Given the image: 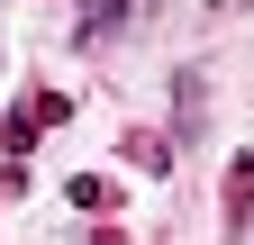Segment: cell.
I'll return each instance as SVG.
<instances>
[{
  "instance_id": "2",
  "label": "cell",
  "mask_w": 254,
  "mask_h": 245,
  "mask_svg": "<svg viewBox=\"0 0 254 245\" xmlns=\"http://www.w3.org/2000/svg\"><path fill=\"white\" fill-rule=\"evenodd\" d=\"M245 218H254V155H236V164H227V236H236Z\"/></svg>"
},
{
  "instance_id": "7",
  "label": "cell",
  "mask_w": 254,
  "mask_h": 245,
  "mask_svg": "<svg viewBox=\"0 0 254 245\" xmlns=\"http://www.w3.org/2000/svg\"><path fill=\"white\" fill-rule=\"evenodd\" d=\"M82 245H127V236H118V227H91V236H82Z\"/></svg>"
},
{
  "instance_id": "6",
  "label": "cell",
  "mask_w": 254,
  "mask_h": 245,
  "mask_svg": "<svg viewBox=\"0 0 254 245\" xmlns=\"http://www.w3.org/2000/svg\"><path fill=\"white\" fill-rule=\"evenodd\" d=\"M27 109H37L46 127H64V118H73V100H64V91H27Z\"/></svg>"
},
{
  "instance_id": "3",
  "label": "cell",
  "mask_w": 254,
  "mask_h": 245,
  "mask_svg": "<svg viewBox=\"0 0 254 245\" xmlns=\"http://www.w3.org/2000/svg\"><path fill=\"white\" fill-rule=\"evenodd\" d=\"M37 136H46V118L27 109V100H18L9 118H0V155H9V164H18V155H27V145H37Z\"/></svg>"
},
{
  "instance_id": "5",
  "label": "cell",
  "mask_w": 254,
  "mask_h": 245,
  "mask_svg": "<svg viewBox=\"0 0 254 245\" xmlns=\"http://www.w3.org/2000/svg\"><path fill=\"white\" fill-rule=\"evenodd\" d=\"M127 9H136V0H91V9H82V27H73V37H109V27H118Z\"/></svg>"
},
{
  "instance_id": "4",
  "label": "cell",
  "mask_w": 254,
  "mask_h": 245,
  "mask_svg": "<svg viewBox=\"0 0 254 245\" xmlns=\"http://www.w3.org/2000/svg\"><path fill=\"white\" fill-rule=\"evenodd\" d=\"M127 164H136V173H164V164H173V145L154 136V127H127Z\"/></svg>"
},
{
  "instance_id": "1",
  "label": "cell",
  "mask_w": 254,
  "mask_h": 245,
  "mask_svg": "<svg viewBox=\"0 0 254 245\" xmlns=\"http://www.w3.org/2000/svg\"><path fill=\"white\" fill-rule=\"evenodd\" d=\"M118 191H127L118 173H73V182H64V200H73V209H91V218H109V209H118Z\"/></svg>"
}]
</instances>
